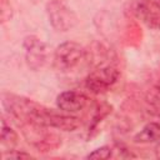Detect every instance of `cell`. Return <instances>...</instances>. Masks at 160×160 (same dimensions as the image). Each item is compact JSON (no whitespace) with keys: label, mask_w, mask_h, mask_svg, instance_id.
<instances>
[{"label":"cell","mask_w":160,"mask_h":160,"mask_svg":"<svg viewBox=\"0 0 160 160\" xmlns=\"http://www.w3.org/2000/svg\"><path fill=\"white\" fill-rule=\"evenodd\" d=\"M84 48L75 41L60 44L54 54V65L60 71H70L76 68L85 58Z\"/></svg>","instance_id":"1"},{"label":"cell","mask_w":160,"mask_h":160,"mask_svg":"<svg viewBox=\"0 0 160 160\" xmlns=\"http://www.w3.org/2000/svg\"><path fill=\"white\" fill-rule=\"evenodd\" d=\"M26 64L32 70H39L46 62V45L36 36H28L24 40Z\"/></svg>","instance_id":"4"},{"label":"cell","mask_w":160,"mask_h":160,"mask_svg":"<svg viewBox=\"0 0 160 160\" xmlns=\"http://www.w3.org/2000/svg\"><path fill=\"white\" fill-rule=\"evenodd\" d=\"M2 158H4L5 160H10V159H14V160H21V159H31L32 156H31L30 154L24 152V151H15V150H12V151L5 154Z\"/></svg>","instance_id":"11"},{"label":"cell","mask_w":160,"mask_h":160,"mask_svg":"<svg viewBox=\"0 0 160 160\" xmlns=\"http://www.w3.org/2000/svg\"><path fill=\"white\" fill-rule=\"evenodd\" d=\"M119 79V70L112 65H101L94 69L85 79V86L94 94L106 92Z\"/></svg>","instance_id":"2"},{"label":"cell","mask_w":160,"mask_h":160,"mask_svg":"<svg viewBox=\"0 0 160 160\" xmlns=\"http://www.w3.org/2000/svg\"><path fill=\"white\" fill-rule=\"evenodd\" d=\"M134 11L150 28L160 29V0H138Z\"/></svg>","instance_id":"5"},{"label":"cell","mask_w":160,"mask_h":160,"mask_svg":"<svg viewBox=\"0 0 160 160\" xmlns=\"http://www.w3.org/2000/svg\"><path fill=\"white\" fill-rule=\"evenodd\" d=\"M134 141L138 144H148V142L160 141V124L155 122V121L148 122L134 136Z\"/></svg>","instance_id":"7"},{"label":"cell","mask_w":160,"mask_h":160,"mask_svg":"<svg viewBox=\"0 0 160 160\" xmlns=\"http://www.w3.org/2000/svg\"><path fill=\"white\" fill-rule=\"evenodd\" d=\"M88 96L80 91L68 90L58 95L56 105L65 112H76L82 110L88 104Z\"/></svg>","instance_id":"6"},{"label":"cell","mask_w":160,"mask_h":160,"mask_svg":"<svg viewBox=\"0 0 160 160\" xmlns=\"http://www.w3.org/2000/svg\"><path fill=\"white\" fill-rule=\"evenodd\" d=\"M146 101L152 106H160V80L154 84L146 92Z\"/></svg>","instance_id":"9"},{"label":"cell","mask_w":160,"mask_h":160,"mask_svg":"<svg viewBox=\"0 0 160 160\" xmlns=\"http://www.w3.org/2000/svg\"><path fill=\"white\" fill-rule=\"evenodd\" d=\"M49 22L58 31H68L76 25L78 18L71 9L58 0H52L46 5Z\"/></svg>","instance_id":"3"},{"label":"cell","mask_w":160,"mask_h":160,"mask_svg":"<svg viewBox=\"0 0 160 160\" xmlns=\"http://www.w3.org/2000/svg\"><path fill=\"white\" fill-rule=\"evenodd\" d=\"M16 142H18L16 132L9 125H6L4 119H1V145L11 150L16 145Z\"/></svg>","instance_id":"8"},{"label":"cell","mask_w":160,"mask_h":160,"mask_svg":"<svg viewBox=\"0 0 160 160\" xmlns=\"http://www.w3.org/2000/svg\"><path fill=\"white\" fill-rule=\"evenodd\" d=\"M155 155L158 159H160V141H158V144L155 146Z\"/></svg>","instance_id":"12"},{"label":"cell","mask_w":160,"mask_h":160,"mask_svg":"<svg viewBox=\"0 0 160 160\" xmlns=\"http://www.w3.org/2000/svg\"><path fill=\"white\" fill-rule=\"evenodd\" d=\"M111 155H112V149L110 146H101V148L95 149L86 158L88 159H95V160H106V159L111 158Z\"/></svg>","instance_id":"10"}]
</instances>
